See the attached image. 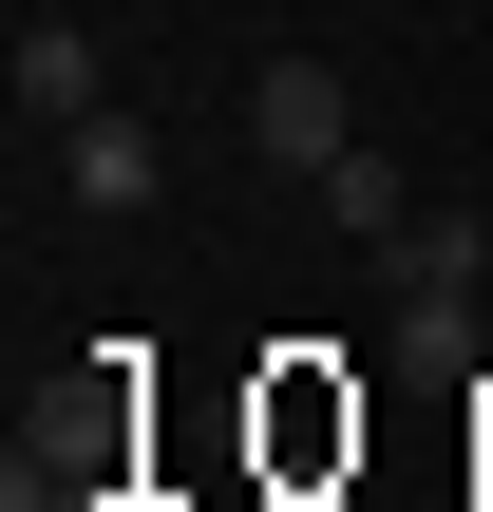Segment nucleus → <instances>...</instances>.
I'll return each mask as SVG.
<instances>
[{"instance_id":"obj_3","label":"nucleus","mask_w":493,"mask_h":512,"mask_svg":"<svg viewBox=\"0 0 493 512\" xmlns=\"http://www.w3.org/2000/svg\"><path fill=\"white\" fill-rule=\"evenodd\" d=\"M152 190H171V133H152V114H133V95H114V114H76V133H57V209H95V228H133V209H152Z\"/></svg>"},{"instance_id":"obj_4","label":"nucleus","mask_w":493,"mask_h":512,"mask_svg":"<svg viewBox=\"0 0 493 512\" xmlns=\"http://www.w3.org/2000/svg\"><path fill=\"white\" fill-rule=\"evenodd\" d=\"M0 76H19V133H76V114H114V76H95V38H76V19H19V57H0Z\"/></svg>"},{"instance_id":"obj_1","label":"nucleus","mask_w":493,"mask_h":512,"mask_svg":"<svg viewBox=\"0 0 493 512\" xmlns=\"http://www.w3.org/2000/svg\"><path fill=\"white\" fill-rule=\"evenodd\" d=\"M475 285H493V209H418L399 228V361H475Z\"/></svg>"},{"instance_id":"obj_2","label":"nucleus","mask_w":493,"mask_h":512,"mask_svg":"<svg viewBox=\"0 0 493 512\" xmlns=\"http://www.w3.org/2000/svg\"><path fill=\"white\" fill-rule=\"evenodd\" d=\"M247 152L323 190V171L361 152V114H342V76H323V57H266V76H247Z\"/></svg>"},{"instance_id":"obj_5","label":"nucleus","mask_w":493,"mask_h":512,"mask_svg":"<svg viewBox=\"0 0 493 512\" xmlns=\"http://www.w3.org/2000/svg\"><path fill=\"white\" fill-rule=\"evenodd\" d=\"M323 209H342V228H361V247H399V228H418V190H399V152H380V133H361V152H342V171H323Z\"/></svg>"},{"instance_id":"obj_6","label":"nucleus","mask_w":493,"mask_h":512,"mask_svg":"<svg viewBox=\"0 0 493 512\" xmlns=\"http://www.w3.org/2000/svg\"><path fill=\"white\" fill-rule=\"evenodd\" d=\"M0 512H114V494H95L76 456H38V437H19V475H0Z\"/></svg>"}]
</instances>
